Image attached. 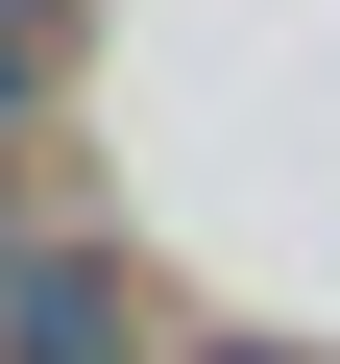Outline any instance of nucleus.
<instances>
[{"label": "nucleus", "mask_w": 340, "mask_h": 364, "mask_svg": "<svg viewBox=\"0 0 340 364\" xmlns=\"http://www.w3.org/2000/svg\"><path fill=\"white\" fill-rule=\"evenodd\" d=\"M0 364H146V291H122V243H73V219H0Z\"/></svg>", "instance_id": "f257e3e1"}, {"label": "nucleus", "mask_w": 340, "mask_h": 364, "mask_svg": "<svg viewBox=\"0 0 340 364\" xmlns=\"http://www.w3.org/2000/svg\"><path fill=\"white\" fill-rule=\"evenodd\" d=\"M49 122V0H0V146Z\"/></svg>", "instance_id": "f03ea898"}, {"label": "nucleus", "mask_w": 340, "mask_h": 364, "mask_svg": "<svg viewBox=\"0 0 340 364\" xmlns=\"http://www.w3.org/2000/svg\"><path fill=\"white\" fill-rule=\"evenodd\" d=\"M195 364H267V340H195Z\"/></svg>", "instance_id": "7ed1b4c3"}]
</instances>
